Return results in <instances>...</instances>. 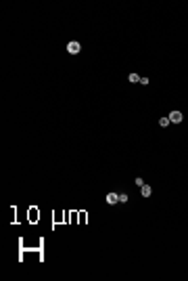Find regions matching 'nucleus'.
Wrapping results in <instances>:
<instances>
[{"instance_id": "f257e3e1", "label": "nucleus", "mask_w": 188, "mask_h": 281, "mask_svg": "<svg viewBox=\"0 0 188 281\" xmlns=\"http://www.w3.org/2000/svg\"><path fill=\"white\" fill-rule=\"evenodd\" d=\"M27 220H29L32 225H36V222L40 220V210H38L36 206H32V208L27 210Z\"/></svg>"}, {"instance_id": "f03ea898", "label": "nucleus", "mask_w": 188, "mask_h": 281, "mask_svg": "<svg viewBox=\"0 0 188 281\" xmlns=\"http://www.w3.org/2000/svg\"><path fill=\"white\" fill-rule=\"evenodd\" d=\"M80 49H82V46H80V42H77V40H71V42L67 44V53H71V55L80 53Z\"/></svg>"}, {"instance_id": "7ed1b4c3", "label": "nucleus", "mask_w": 188, "mask_h": 281, "mask_svg": "<svg viewBox=\"0 0 188 281\" xmlns=\"http://www.w3.org/2000/svg\"><path fill=\"white\" fill-rule=\"evenodd\" d=\"M182 118H184V115H182L180 111H171V113H169V122H174V124H180Z\"/></svg>"}, {"instance_id": "20e7f679", "label": "nucleus", "mask_w": 188, "mask_h": 281, "mask_svg": "<svg viewBox=\"0 0 188 281\" xmlns=\"http://www.w3.org/2000/svg\"><path fill=\"white\" fill-rule=\"evenodd\" d=\"M61 222H65V212H57V214H52V225H61Z\"/></svg>"}, {"instance_id": "39448f33", "label": "nucleus", "mask_w": 188, "mask_h": 281, "mask_svg": "<svg viewBox=\"0 0 188 281\" xmlns=\"http://www.w3.org/2000/svg\"><path fill=\"white\" fill-rule=\"evenodd\" d=\"M107 204H119V195H117V193H107Z\"/></svg>"}, {"instance_id": "423d86ee", "label": "nucleus", "mask_w": 188, "mask_h": 281, "mask_svg": "<svg viewBox=\"0 0 188 281\" xmlns=\"http://www.w3.org/2000/svg\"><path fill=\"white\" fill-rule=\"evenodd\" d=\"M86 220H88V214L84 212V210H82V212H77V222H80V225H86Z\"/></svg>"}, {"instance_id": "0eeeda50", "label": "nucleus", "mask_w": 188, "mask_h": 281, "mask_svg": "<svg viewBox=\"0 0 188 281\" xmlns=\"http://www.w3.org/2000/svg\"><path fill=\"white\" fill-rule=\"evenodd\" d=\"M140 191H142V195H144V197H149V195L153 193V189H151L149 185H142V187H140Z\"/></svg>"}, {"instance_id": "6e6552de", "label": "nucleus", "mask_w": 188, "mask_h": 281, "mask_svg": "<svg viewBox=\"0 0 188 281\" xmlns=\"http://www.w3.org/2000/svg\"><path fill=\"white\" fill-rule=\"evenodd\" d=\"M11 222H13V225H17V208H15V206L11 208Z\"/></svg>"}, {"instance_id": "1a4fd4ad", "label": "nucleus", "mask_w": 188, "mask_h": 281, "mask_svg": "<svg viewBox=\"0 0 188 281\" xmlns=\"http://www.w3.org/2000/svg\"><path fill=\"white\" fill-rule=\"evenodd\" d=\"M169 124H171V122H169V118H161V120H159V126H163V128H167Z\"/></svg>"}, {"instance_id": "9d476101", "label": "nucleus", "mask_w": 188, "mask_h": 281, "mask_svg": "<svg viewBox=\"0 0 188 281\" xmlns=\"http://www.w3.org/2000/svg\"><path fill=\"white\" fill-rule=\"evenodd\" d=\"M69 222H71V212L65 210V225H69Z\"/></svg>"}, {"instance_id": "9b49d317", "label": "nucleus", "mask_w": 188, "mask_h": 281, "mask_svg": "<svg viewBox=\"0 0 188 281\" xmlns=\"http://www.w3.org/2000/svg\"><path fill=\"white\" fill-rule=\"evenodd\" d=\"M130 82H134V84H136V82H140V78H138V74H130Z\"/></svg>"}, {"instance_id": "f8f14e48", "label": "nucleus", "mask_w": 188, "mask_h": 281, "mask_svg": "<svg viewBox=\"0 0 188 281\" xmlns=\"http://www.w3.org/2000/svg\"><path fill=\"white\" fill-rule=\"evenodd\" d=\"M134 183H136V187H142V185H144V180H142V178H140V176H138V178H136Z\"/></svg>"}, {"instance_id": "ddd939ff", "label": "nucleus", "mask_w": 188, "mask_h": 281, "mask_svg": "<svg viewBox=\"0 0 188 281\" xmlns=\"http://www.w3.org/2000/svg\"><path fill=\"white\" fill-rule=\"evenodd\" d=\"M119 201H121V204H126V201H128V195H126V193H121V195H119Z\"/></svg>"}, {"instance_id": "4468645a", "label": "nucleus", "mask_w": 188, "mask_h": 281, "mask_svg": "<svg viewBox=\"0 0 188 281\" xmlns=\"http://www.w3.org/2000/svg\"><path fill=\"white\" fill-rule=\"evenodd\" d=\"M75 220H77V212H71V225H73Z\"/></svg>"}]
</instances>
